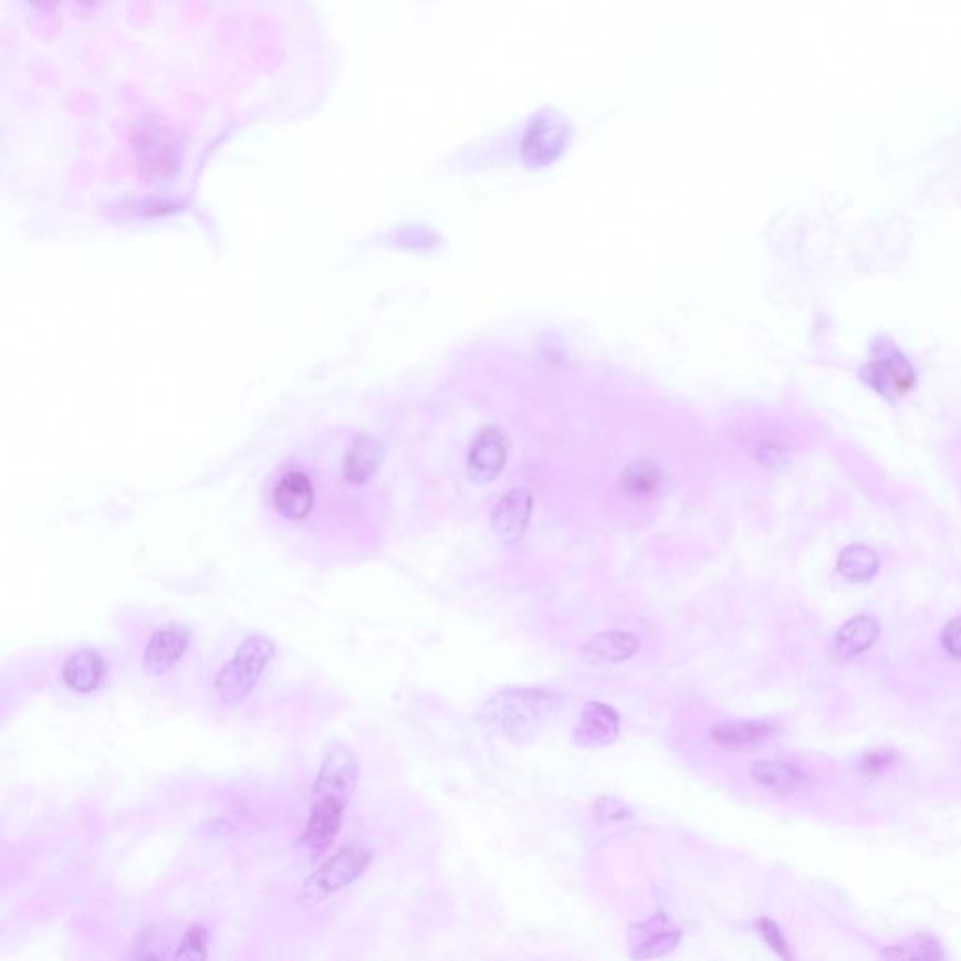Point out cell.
<instances>
[{
  "label": "cell",
  "mask_w": 961,
  "mask_h": 961,
  "mask_svg": "<svg viewBox=\"0 0 961 961\" xmlns=\"http://www.w3.org/2000/svg\"><path fill=\"white\" fill-rule=\"evenodd\" d=\"M562 697L551 689L515 688L494 694L484 707V720L503 737L526 742L543 731L546 721L558 712Z\"/></svg>",
  "instance_id": "6da1fadb"
},
{
  "label": "cell",
  "mask_w": 961,
  "mask_h": 961,
  "mask_svg": "<svg viewBox=\"0 0 961 961\" xmlns=\"http://www.w3.org/2000/svg\"><path fill=\"white\" fill-rule=\"evenodd\" d=\"M276 656V643L269 635L254 633L242 640L233 658L218 670L212 689L223 707H239L260 682Z\"/></svg>",
  "instance_id": "7a4b0ae2"
},
{
  "label": "cell",
  "mask_w": 961,
  "mask_h": 961,
  "mask_svg": "<svg viewBox=\"0 0 961 961\" xmlns=\"http://www.w3.org/2000/svg\"><path fill=\"white\" fill-rule=\"evenodd\" d=\"M370 864L373 850L366 849L365 845H347L306 877L299 890V903H320L322 899L341 892L342 888L361 879Z\"/></svg>",
  "instance_id": "3957f363"
},
{
  "label": "cell",
  "mask_w": 961,
  "mask_h": 961,
  "mask_svg": "<svg viewBox=\"0 0 961 961\" xmlns=\"http://www.w3.org/2000/svg\"><path fill=\"white\" fill-rule=\"evenodd\" d=\"M359 783V761L346 744L335 742L323 753L312 788V804L346 809Z\"/></svg>",
  "instance_id": "277c9868"
},
{
  "label": "cell",
  "mask_w": 961,
  "mask_h": 961,
  "mask_svg": "<svg viewBox=\"0 0 961 961\" xmlns=\"http://www.w3.org/2000/svg\"><path fill=\"white\" fill-rule=\"evenodd\" d=\"M868 382L882 397H903L917 382L911 363L890 341H879L874 347V359L866 366Z\"/></svg>",
  "instance_id": "5b68a950"
},
{
  "label": "cell",
  "mask_w": 961,
  "mask_h": 961,
  "mask_svg": "<svg viewBox=\"0 0 961 961\" xmlns=\"http://www.w3.org/2000/svg\"><path fill=\"white\" fill-rule=\"evenodd\" d=\"M137 161L143 175L149 179L168 177L179 164V153L174 136L164 126L143 125L134 136Z\"/></svg>",
  "instance_id": "8992f818"
},
{
  "label": "cell",
  "mask_w": 961,
  "mask_h": 961,
  "mask_svg": "<svg viewBox=\"0 0 961 961\" xmlns=\"http://www.w3.org/2000/svg\"><path fill=\"white\" fill-rule=\"evenodd\" d=\"M190 646V631L187 626L171 621L156 627L143 651V670L150 678L168 675L180 659L185 658Z\"/></svg>",
  "instance_id": "52a82bcc"
},
{
  "label": "cell",
  "mask_w": 961,
  "mask_h": 961,
  "mask_svg": "<svg viewBox=\"0 0 961 961\" xmlns=\"http://www.w3.org/2000/svg\"><path fill=\"white\" fill-rule=\"evenodd\" d=\"M508 460V436L500 427H484L468 455V473L473 483L497 479Z\"/></svg>",
  "instance_id": "ba28073f"
},
{
  "label": "cell",
  "mask_w": 961,
  "mask_h": 961,
  "mask_svg": "<svg viewBox=\"0 0 961 961\" xmlns=\"http://www.w3.org/2000/svg\"><path fill=\"white\" fill-rule=\"evenodd\" d=\"M532 497L526 489L509 490L492 513V530L503 545H516L526 534L532 516Z\"/></svg>",
  "instance_id": "9c48e42d"
},
{
  "label": "cell",
  "mask_w": 961,
  "mask_h": 961,
  "mask_svg": "<svg viewBox=\"0 0 961 961\" xmlns=\"http://www.w3.org/2000/svg\"><path fill=\"white\" fill-rule=\"evenodd\" d=\"M107 664L102 654L94 648H80L70 654L64 661L61 678L64 686L74 693H93L106 682Z\"/></svg>",
  "instance_id": "30bf717a"
},
{
  "label": "cell",
  "mask_w": 961,
  "mask_h": 961,
  "mask_svg": "<svg viewBox=\"0 0 961 961\" xmlns=\"http://www.w3.org/2000/svg\"><path fill=\"white\" fill-rule=\"evenodd\" d=\"M274 508L290 521H303L314 508V484L304 472L290 470L274 487Z\"/></svg>",
  "instance_id": "8fae6325"
},
{
  "label": "cell",
  "mask_w": 961,
  "mask_h": 961,
  "mask_svg": "<svg viewBox=\"0 0 961 961\" xmlns=\"http://www.w3.org/2000/svg\"><path fill=\"white\" fill-rule=\"evenodd\" d=\"M620 732L618 713L603 702H588L575 729V742L583 748H599L615 742Z\"/></svg>",
  "instance_id": "7c38bea8"
},
{
  "label": "cell",
  "mask_w": 961,
  "mask_h": 961,
  "mask_svg": "<svg viewBox=\"0 0 961 961\" xmlns=\"http://www.w3.org/2000/svg\"><path fill=\"white\" fill-rule=\"evenodd\" d=\"M639 648L640 640L631 633L605 631L586 640L581 646L578 656L584 664L588 665L624 664L627 659H631Z\"/></svg>",
  "instance_id": "4fadbf2b"
},
{
  "label": "cell",
  "mask_w": 961,
  "mask_h": 961,
  "mask_svg": "<svg viewBox=\"0 0 961 961\" xmlns=\"http://www.w3.org/2000/svg\"><path fill=\"white\" fill-rule=\"evenodd\" d=\"M881 635V626L874 616L860 615L850 618L839 631H837L832 656L837 661H847L858 654L869 650Z\"/></svg>",
  "instance_id": "5bb4252c"
},
{
  "label": "cell",
  "mask_w": 961,
  "mask_h": 961,
  "mask_svg": "<svg viewBox=\"0 0 961 961\" xmlns=\"http://www.w3.org/2000/svg\"><path fill=\"white\" fill-rule=\"evenodd\" d=\"M342 821H344V809L312 804L311 817L301 837V842L306 849L311 850V855H323L331 845L335 844L342 828Z\"/></svg>",
  "instance_id": "9a60e30c"
},
{
  "label": "cell",
  "mask_w": 961,
  "mask_h": 961,
  "mask_svg": "<svg viewBox=\"0 0 961 961\" xmlns=\"http://www.w3.org/2000/svg\"><path fill=\"white\" fill-rule=\"evenodd\" d=\"M565 132L562 126L546 125L540 123L537 126H532L524 139V158L532 166H546L551 161L558 158L560 153L564 150Z\"/></svg>",
  "instance_id": "2e32d148"
},
{
  "label": "cell",
  "mask_w": 961,
  "mask_h": 961,
  "mask_svg": "<svg viewBox=\"0 0 961 961\" xmlns=\"http://www.w3.org/2000/svg\"><path fill=\"white\" fill-rule=\"evenodd\" d=\"M775 732L774 723L769 721H740V723H721L713 727V742L723 745V748H751V745L763 744Z\"/></svg>",
  "instance_id": "e0dca14e"
},
{
  "label": "cell",
  "mask_w": 961,
  "mask_h": 961,
  "mask_svg": "<svg viewBox=\"0 0 961 961\" xmlns=\"http://www.w3.org/2000/svg\"><path fill=\"white\" fill-rule=\"evenodd\" d=\"M382 462V449L378 443L368 438L355 441L344 459V476L352 483H366L378 472Z\"/></svg>",
  "instance_id": "ac0fdd59"
},
{
  "label": "cell",
  "mask_w": 961,
  "mask_h": 961,
  "mask_svg": "<svg viewBox=\"0 0 961 961\" xmlns=\"http://www.w3.org/2000/svg\"><path fill=\"white\" fill-rule=\"evenodd\" d=\"M879 556L866 545H850L837 560V571L850 583H866L879 571Z\"/></svg>",
  "instance_id": "d6986e66"
},
{
  "label": "cell",
  "mask_w": 961,
  "mask_h": 961,
  "mask_svg": "<svg viewBox=\"0 0 961 961\" xmlns=\"http://www.w3.org/2000/svg\"><path fill=\"white\" fill-rule=\"evenodd\" d=\"M751 775L756 783H761L772 791H777V793L794 791L804 780L801 769H796L793 763H787V761H759V763L753 764Z\"/></svg>",
  "instance_id": "ffe728a7"
},
{
  "label": "cell",
  "mask_w": 961,
  "mask_h": 961,
  "mask_svg": "<svg viewBox=\"0 0 961 961\" xmlns=\"http://www.w3.org/2000/svg\"><path fill=\"white\" fill-rule=\"evenodd\" d=\"M664 481V470L650 460H639L627 466L621 473V487L633 497H650Z\"/></svg>",
  "instance_id": "44dd1931"
},
{
  "label": "cell",
  "mask_w": 961,
  "mask_h": 961,
  "mask_svg": "<svg viewBox=\"0 0 961 961\" xmlns=\"http://www.w3.org/2000/svg\"><path fill=\"white\" fill-rule=\"evenodd\" d=\"M885 955L894 960H941L943 950L930 936H917L907 939L906 943L894 944L885 950Z\"/></svg>",
  "instance_id": "7402d4cb"
},
{
  "label": "cell",
  "mask_w": 961,
  "mask_h": 961,
  "mask_svg": "<svg viewBox=\"0 0 961 961\" xmlns=\"http://www.w3.org/2000/svg\"><path fill=\"white\" fill-rule=\"evenodd\" d=\"M211 937L203 925H192L185 931L180 944L175 952V960L199 961L207 960L209 955Z\"/></svg>",
  "instance_id": "603a6c76"
},
{
  "label": "cell",
  "mask_w": 961,
  "mask_h": 961,
  "mask_svg": "<svg viewBox=\"0 0 961 961\" xmlns=\"http://www.w3.org/2000/svg\"><path fill=\"white\" fill-rule=\"evenodd\" d=\"M680 939H682V931L678 930H664L658 931V933H648V936H646L643 941H639V943H633V947H635L633 955L639 958V960L661 958V955L669 954L670 950L675 949V947L680 943Z\"/></svg>",
  "instance_id": "cb8c5ba5"
},
{
  "label": "cell",
  "mask_w": 961,
  "mask_h": 961,
  "mask_svg": "<svg viewBox=\"0 0 961 961\" xmlns=\"http://www.w3.org/2000/svg\"><path fill=\"white\" fill-rule=\"evenodd\" d=\"M898 761V755L892 750H875L869 751L863 756V761L858 764V770L868 777H877L882 772H887L894 763Z\"/></svg>",
  "instance_id": "d4e9b609"
},
{
  "label": "cell",
  "mask_w": 961,
  "mask_h": 961,
  "mask_svg": "<svg viewBox=\"0 0 961 961\" xmlns=\"http://www.w3.org/2000/svg\"><path fill=\"white\" fill-rule=\"evenodd\" d=\"M759 930L763 933L764 941L772 947L774 952L785 958V960H791V952H788L787 943H785V939H783L782 931L780 928L769 920V918H763L761 922H759Z\"/></svg>",
  "instance_id": "484cf974"
},
{
  "label": "cell",
  "mask_w": 961,
  "mask_h": 961,
  "mask_svg": "<svg viewBox=\"0 0 961 961\" xmlns=\"http://www.w3.org/2000/svg\"><path fill=\"white\" fill-rule=\"evenodd\" d=\"M943 645L954 658H961V616L944 627Z\"/></svg>",
  "instance_id": "4316f807"
},
{
  "label": "cell",
  "mask_w": 961,
  "mask_h": 961,
  "mask_svg": "<svg viewBox=\"0 0 961 961\" xmlns=\"http://www.w3.org/2000/svg\"><path fill=\"white\" fill-rule=\"evenodd\" d=\"M29 2L40 8V10H51L56 4V0H29Z\"/></svg>",
  "instance_id": "83f0119b"
},
{
  "label": "cell",
  "mask_w": 961,
  "mask_h": 961,
  "mask_svg": "<svg viewBox=\"0 0 961 961\" xmlns=\"http://www.w3.org/2000/svg\"><path fill=\"white\" fill-rule=\"evenodd\" d=\"M81 2H85V4H94V2H100V0H81Z\"/></svg>",
  "instance_id": "f1b7e54d"
}]
</instances>
